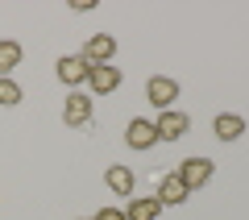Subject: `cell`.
Instances as JSON below:
<instances>
[{
	"instance_id": "obj_1",
	"label": "cell",
	"mask_w": 249,
	"mask_h": 220,
	"mask_svg": "<svg viewBox=\"0 0 249 220\" xmlns=\"http://www.w3.org/2000/svg\"><path fill=\"white\" fill-rule=\"evenodd\" d=\"M62 125H67V129L91 125V96L88 92H71V96H67V104H62Z\"/></svg>"
},
{
	"instance_id": "obj_2",
	"label": "cell",
	"mask_w": 249,
	"mask_h": 220,
	"mask_svg": "<svg viewBox=\"0 0 249 220\" xmlns=\"http://www.w3.org/2000/svg\"><path fill=\"white\" fill-rule=\"evenodd\" d=\"M145 100H150L158 112H166V108H175V100H178V83L166 79V75H154V79L145 83Z\"/></svg>"
},
{
	"instance_id": "obj_3",
	"label": "cell",
	"mask_w": 249,
	"mask_h": 220,
	"mask_svg": "<svg viewBox=\"0 0 249 220\" xmlns=\"http://www.w3.org/2000/svg\"><path fill=\"white\" fill-rule=\"evenodd\" d=\"M88 71H91V62L83 58V54H62L58 67H54V75H58L67 88H79V83H88Z\"/></svg>"
},
{
	"instance_id": "obj_4",
	"label": "cell",
	"mask_w": 249,
	"mask_h": 220,
	"mask_svg": "<svg viewBox=\"0 0 249 220\" xmlns=\"http://www.w3.org/2000/svg\"><path fill=\"white\" fill-rule=\"evenodd\" d=\"M175 175L183 179V187H187V191H199V187H204L208 179H212V158H199V154H196V158H187L183 166L175 170Z\"/></svg>"
},
{
	"instance_id": "obj_5",
	"label": "cell",
	"mask_w": 249,
	"mask_h": 220,
	"mask_svg": "<svg viewBox=\"0 0 249 220\" xmlns=\"http://www.w3.org/2000/svg\"><path fill=\"white\" fill-rule=\"evenodd\" d=\"M154 129H158V141H178L191 129V121H187V112H178V108H166V112H158Z\"/></svg>"
},
{
	"instance_id": "obj_6",
	"label": "cell",
	"mask_w": 249,
	"mask_h": 220,
	"mask_svg": "<svg viewBox=\"0 0 249 220\" xmlns=\"http://www.w3.org/2000/svg\"><path fill=\"white\" fill-rule=\"evenodd\" d=\"M112 54H116V37L112 34H91L88 42H83V58H88L91 67H104Z\"/></svg>"
},
{
	"instance_id": "obj_7",
	"label": "cell",
	"mask_w": 249,
	"mask_h": 220,
	"mask_svg": "<svg viewBox=\"0 0 249 220\" xmlns=\"http://www.w3.org/2000/svg\"><path fill=\"white\" fill-rule=\"evenodd\" d=\"M124 141H129L133 150H154V146H158V129H154V121L133 116V121H129V129H124Z\"/></svg>"
},
{
	"instance_id": "obj_8",
	"label": "cell",
	"mask_w": 249,
	"mask_h": 220,
	"mask_svg": "<svg viewBox=\"0 0 249 220\" xmlns=\"http://www.w3.org/2000/svg\"><path fill=\"white\" fill-rule=\"evenodd\" d=\"M88 88L96 92V96H108V92L121 88V71L108 67V62H104V67H91V71H88Z\"/></svg>"
},
{
	"instance_id": "obj_9",
	"label": "cell",
	"mask_w": 249,
	"mask_h": 220,
	"mask_svg": "<svg viewBox=\"0 0 249 220\" xmlns=\"http://www.w3.org/2000/svg\"><path fill=\"white\" fill-rule=\"evenodd\" d=\"M187 195H191V191L183 187V179H178V175H162V179H158V191H154V200H158L162 208H170V203H183Z\"/></svg>"
},
{
	"instance_id": "obj_10",
	"label": "cell",
	"mask_w": 249,
	"mask_h": 220,
	"mask_svg": "<svg viewBox=\"0 0 249 220\" xmlns=\"http://www.w3.org/2000/svg\"><path fill=\"white\" fill-rule=\"evenodd\" d=\"M104 183L112 195H121V200H133V170L129 166H108L104 170Z\"/></svg>"
},
{
	"instance_id": "obj_11",
	"label": "cell",
	"mask_w": 249,
	"mask_h": 220,
	"mask_svg": "<svg viewBox=\"0 0 249 220\" xmlns=\"http://www.w3.org/2000/svg\"><path fill=\"white\" fill-rule=\"evenodd\" d=\"M212 133H216L220 141H237L241 133H245V116H237V112H220V116L212 121Z\"/></svg>"
},
{
	"instance_id": "obj_12",
	"label": "cell",
	"mask_w": 249,
	"mask_h": 220,
	"mask_svg": "<svg viewBox=\"0 0 249 220\" xmlns=\"http://www.w3.org/2000/svg\"><path fill=\"white\" fill-rule=\"evenodd\" d=\"M21 67V42L0 37V79H13V71Z\"/></svg>"
},
{
	"instance_id": "obj_13",
	"label": "cell",
	"mask_w": 249,
	"mask_h": 220,
	"mask_svg": "<svg viewBox=\"0 0 249 220\" xmlns=\"http://www.w3.org/2000/svg\"><path fill=\"white\" fill-rule=\"evenodd\" d=\"M124 216H129V220H158L162 216V203L154 200V195H150V200H137V195H133L129 208H124Z\"/></svg>"
},
{
	"instance_id": "obj_14",
	"label": "cell",
	"mask_w": 249,
	"mask_h": 220,
	"mask_svg": "<svg viewBox=\"0 0 249 220\" xmlns=\"http://www.w3.org/2000/svg\"><path fill=\"white\" fill-rule=\"evenodd\" d=\"M21 83L17 79H0V108H13V104H21Z\"/></svg>"
},
{
	"instance_id": "obj_15",
	"label": "cell",
	"mask_w": 249,
	"mask_h": 220,
	"mask_svg": "<svg viewBox=\"0 0 249 220\" xmlns=\"http://www.w3.org/2000/svg\"><path fill=\"white\" fill-rule=\"evenodd\" d=\"M91 220H129V216H124V208H100V216Z\"/></svg>"
},
{
	"instance_id": "obj_16",
	"label": "cell",
	"mask_w": 249,
	"mask_h": 220,
	"mask_svg": "<svg viewBox=\"0 0 249 220\" xmlns=\"http://www.w3.org/2000/svg\"><path fill=\"white\" fill-rule=\"evenodd\" d=\"M88 220H91V216H88Z\"/></svg>"
}]
</instances>
